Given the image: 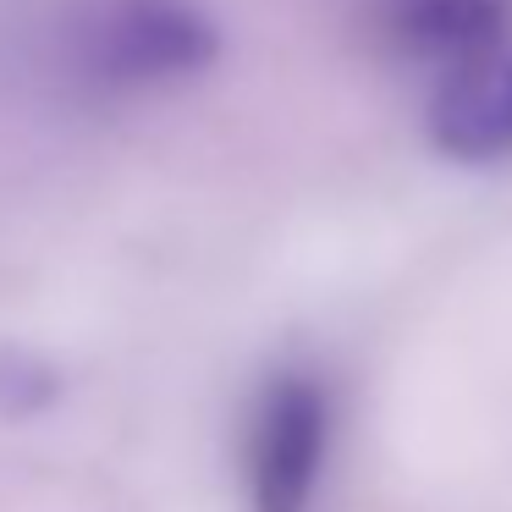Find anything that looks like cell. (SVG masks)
Listing matches in <instances>:
<instances>
[{
    "label": "cell",
    "mask_w": 512,
    "mask_h": 512,
    "mask_svg": "<svg viewBox=\"0 0 512 512\" xmlns=\"http://www.w3.org/2000/svg\"><path fill=\"white\" fill-rule=\"evenodd\" d=\"M331 452V397L314 375H276L248 419V507L309 512Z\"/></svg>",
    "instance_id": "obj_1"
},
{
    "label": "cell",
    "mask_w": 512,
    "mask_h": 512,
    "mask_svg": "<svg viewBox=\"0 0 512 512\" xmlns=\"http://www.w3.org/2000/svg\"><path fill=\"white\" fill-rule=\"evenodd\" d=\"M221 50L193 0H111L89 28V72L116 89H160L204 72Z\"/></svg>",
    "instance_id": "obj_2"
},
{
    "label": "cell",
    "mask_w": 512,
    "mask_h": 512,
    "mask_svg": "<svg viewBox=\"0 0 512 512\" xmlns=\"http://www.w3.org/2000/svg\"><path fill=\"white\" fill-rule=\"evenodd\" d=\"M430 144L457 166L512 160V45L452 61L430 100Z\"/></svg>",
    "instance_id": "obj_3"
},
{
    "label": "cell",
    "mask_w": 512,
    "mask_h": 512,
    "mask_svg": "<svg viewBox=\"0 0 512 512\" xmlns=\"http://www.w3.org/2000/svg\"><path fill=\"white\" fill-rule=\"evenodd\" d=\"M512 0H397V34L424 56L463 61L501 45Z\"/></svg>",
    "instance_id": "obj_4"
}]
</instances>
